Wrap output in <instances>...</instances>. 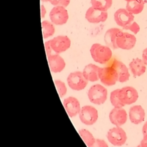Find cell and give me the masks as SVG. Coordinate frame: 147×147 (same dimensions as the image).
Here are the masks:
<instances>
[{"instance_id":"obj_6","label":"cell","mask_w":147,"mask_h":147,"mask_svg":"<svg viewBox=\"0 0 147 147\" xmlns=\"http://www.w3.org/2000/svg\"><path fill=\"white\" fill-rule=\"evenodd\" d=\"M79 118L81 122L86 125L95 123L98 118L97 110L91 106H84L80 109Z\"/></svg>"},{"instance_id":"obj_34","label":"cell","mask_w":147,"mask_h":147,"mask_svg":"<svg viewBox=\"0 0 147 147\" xmlns=\"http://www.w3.org/2000/svg\"><path fill=\"white\" fill-rule=\"evenodd\" d=\"M42 2H51L52 0H41Z\"/></svg>"},{"instance_id":"obj_10","label":"cell","mask_w":147,"mask_h":147,"mask_svg":"<svg viewBox=\"0 0 147 147\" xmlns=\"http://www.w3.org/2000/svg\"><path fill=\"white\" fill-rule=\"evenodd\" d=\"M136 37L129 33L121 31L118 35L116 40V44L118 48L125 50L132 49L136 45Z\"/></svg>"},{"instance_id":"obj_35","label":"cell","mask_w":147,"mask_h":147,"mask_svg":"<svg viewBox=\"0 0 147 147\" xmlns=\"http://www.w3.org/2000/svg\"><path fill=\"white\" fill-rule=\"evenodd\" d=\"M125 1H127V2H129V1H134V0H125Z\"/></svg>"},{"instance_id":"obj_8","label":"cell","mask_w":147,"mask_h":147,"mask_svg":"<svg viewBox=\"0 0 147 147\" xmlns=\"http://www.w3.org/2000/svg\"><path fill=\"white\" fill-rule=\"evenodd\" d=\"M118 98L125 105H131L137 101L138 94L137 91L134 87L126 86L119 90Z\"/></svg>"},{"instance_id":"obj_36","label":"cell","mask_w":147,"mask_h":147,"mask_svg":"<svg viewBox=\"0 0 147 147\" xmlns=\"http://www.w3.org/2000/svg\"><path fill=\"white\" fill-rule=\"evenodd\" d=\"M137 147H142V146H141L140 145H140H138Z\"/></svg>"},{"instance_id":"obj_23","label":"cell","mask_w":147,"mask_h":147,"mask_svg":"<svg viewBox=\"0 0 147 147\" xmlns=\"http://www.w3.org/2000/svg\"><path fill=\"white\" fill-rule=\"evenodd\" d=\"M79 133L88 147L92 146L95 143L96 139L88 130L80 129L79 131Z\"/></svg>"},{"instance_id":"obj_11","label":"cell","mask_w":147,"mask_h":147,"mask_svg":"<svg viewBox=\"0 0 147 147\" xmlns=\"http://www.w3.org/2000/svg\"><path fill=\"white\" fill-rule=\"evenodd\" d=\"M114 20L117 24L122 28L133 22L134 17L125 9H119L114 13Z\"/></svg>"},{"instance_id":"obj_26","label":"cell","mask_w":147,"mask_h":147,"mask_svg":"<svg viewBox=\"0 0 147 147\" xmlns=\"http://www.w3.org/2000/svg\"><path fill=\"white\" fill-rule=\"evenodd\" d=\"M55 84L59 96L60 97L64 96L66 94L67 90L65 83L60 80H55Z\"/></svg>"},{"instance_id":"obj_12","label":"cell","mask_w":147,"mask_h":147,"mask_svg":"<svg viewBox=\"0 0 147 147\" xmlns=\"http://www.w3.org/2000/svg\"><path fill=\"white\" fill-rule=\"evenodd\" d=\"M127 116L126 110L122 107L113 109L109 113V119L111 123L116 126H121L127 121Z\"/></svg>"},{"instance_id":"obj_15","label":"cell","mask_w":147,"mask_h":147,"mask_svg":"<svg viewBox=\"0 0 147 147\" xmlns=\"http://www.w3.org/2000/svg\"><path fill=\"white\" fill-rule=\"evenodd\" d=\"M110 65L117 71L118 76V82L123 83L129 79L130 74L128 68L122 61L114 59L112 60Z\"/></svg>"},{"instance_id":"obj_16","label":"cell","mask_w":147,"mask_h":147,"mask_svg":"<svg viewBox=\"0 0 147 147\" xmlns=\"http://www.w3.org/2000/svg\"><path fill=\"white\" fill-rule=\"evenodd\" d=\"M50 69L54 73L62 71L65 67L64 60L58 54H51L47 56Z\"/></svg>"},{"instance_id":"obj_4","label":"cell","mask_w":147,"mask_h":147,"mask_svg":"<svg viewBox=\"0 0 147 147\" xmlns=\"http://www.w3.org/2000/svg\"><path fill=\"white\" fill-rule=\"evenodd\" d=\"M69 87L75 91H80L84 89L88 83V80L84 78L83 72L75 71L69 74L67 79Z\"/></svg>"},{"instance_id":"obj_29","label":"cell","mask_w":147,"mask_h":147,"mask_svg":"<svg viewBox=\"0 0 147 147\" xmlns=\"http://www.w3.org/2000/svg\"><path fill=\"white\" fill-rule=\"evenodd\" d=\"M90 147H108V145L103 140L96 139L95 143Z\"/></svg>"},{"instance_id":"obj_25","label":"cell","mask_w":147,"mask_h":147,"mask_svg":"<svg viewBox=\"0 0 147 147\" xmlns=\"http://www.w3.org/2000/svg\"><path fill=\"white\" fill-rule=\"evenodd\" d=\"M119 89H116L113 91L110 94V100L111 105L115 108H120L125 106L118 98V92Z\"/></svg>"},{"instance_id":"obj_22","label":"cell","mask_w":147,"mask_h":147,"mask_svg":"<svg viewBox=\"0 0 147 147\" xmlns=\"http://www.w3.org/2000/svg\"><path fill=\"white\" fill-rule=\"evenodd\" d=\"M113 0H91L92 6L98 10L106 11L112 5Z\"/></svg>"},{"instance_id":"obj_21","label":"cell","mask_w":147,"mask_h":147,"mask_svg":"<svg viewBox=\"0 0 147 147\" xmlns=\"http://www.w3.org/2000/svg\"><path fill=\"white\" fill-rule=\"evenodd\" d=\"M144 1L143 0H134L127 2L126 9L134 14L140 13L144 9Z\"/></svg>"},{"instance_id":"obj_3","label":"cell","mask_w":147,"mask_h":147,"mask_svg":"<svg viewBox=\"0 0 147 147\" xmlns=\"http://www.w3.org/2000/svg\"><path fill=\"white\" fill-rule=\"evenodd\" d=\"M99 78L100 82L107 86L114 85L118 81V76L115 69L111 65L99 68Z\"/></svg>"},{"instance_id":"obj_24","label":"cell","mask_w":147,"mask_h":147,"mask_svg":"<svg viewBox=\"0 0 147 147\" xmlns=\"http://www.w3.org/2000/svg\"><path fill=\"white\" fill-rule=\"evenodd\" d=\"M41 24L44 38H47L54 34L55 31V27L51 22L43 21Z\"/></svg>"},{"instance_id":"obj_27","label":"cell","mask_w":147,"mask_h":147,"mask_svg":"<svg viewBox=\"0 0 147 147\" xmlns=\"http://www.w3.org/2000/svg\"><path fill=\"white\" fill-rule=\"evenodd\" d=\"M123 28V29L130 30L131 32H133L134 34H137L140 31V26L138 25V24L136 22H134V21Z\"/></svg>"},{"instance_id":"obj_18","label":"cell","mask_w":147,"mask_h":147,"mask_svg":"<svg viewBox=\"0 0 147 147\" xmlns=\"http://www.w3.org/2000/svg\"><path fill=\"white\" fill-rule=\"evenodd\" d=\"M129 68L134 78L144 74L146 71V64L139 58L132 60L129 63Z\"/></svg>"},{"instance_id":"obj_13","label":"cell","mask_w":147,"mask_h":147,"mask_svg":"<svg viewBox=\"0 0 147 147\" xmlns=\"http://www.w3.org/2000/svg\"><path fill=\"white\" fill-rule=\"evenodd\" d=\"M108 17L107 11H101L94 8L92 6L87 9L85 17L90 23H99L105 22Z\"/></svg>"},{"instance_id":"obj_31","label":"cell","mask_w":147,"mask_h":147,"mask_svg":"<svg viewBox=\"0 0 147 147\" xmlns=\"http://www.w3.org/2000/svg\"><path fill=\"white\" fill-rule=\"evenodd\" d=\"M142 60L146 65H147V48L144 49L142 52Z\"/></svg>"},{"instance_id":"obj_33","label":"cell","mask_w":147,"mask_h":147,"mask_svg":"<svg viewBox=\"0 0 147 147\" xmlns=\"http://www.w3.org/2000/svg\"><path fill=\"white\" fill-rule=\"evenodd\" d=\"M142 133L143 135L147 134V121L144 123L142 127Z\"/></svg>"},{"instance_id":"obj_20","label":"cell","mask_w":147,"mask_h":147,"mask_svg":"<svg viewBox=\"0 0 147 147\" xmlns=\"http://www.w3.org/2000/svg\"><path fill=\"white\" fill-rule=\"evenodd\" d=\"M122 30L118 28H113L108 29L105 34L104 40L106 44L111 47L113 49H117V45L116 44L117 38L118 34Z\"/></svg>"},{"instance_id":"obj_14","label":"cell","mask_w":147,"mask_h":147,"mask_svg":"<svg viewBox=\"0 0 147 147\" xmlns=\"http://www.w3.org/2000/svg\"><path fill=\"white\" fill-rule=\"evenodd\" d=\"M64 108L70 117L76 116L80 111V105L79 100L75 97L69 96L63 101Z\"/></svg>"},{"instance_id":"obj_28","label":"cell","mask_w":147,"mask_h":147,"mask_svg":"<svg viewBox=\"0 0 147 147\" xmlns=\"http://www.w3.org/2000/svg\"><path fill=\"white\" fill-rule=\"evenodd\" d=\"M50 2L52 5L55 6H61L67 7L69 5L70 0H52Z\"/></svg>"},{"instance_id":"obj_7","label":"cell","mask_w":147,"mask_h":147,"mask_svg":"<svg viewBox=\"0 0 147 147\" xmlns=\"http://www.w3.org/2000/svg\"><path fill=\"white\" fill-rule=\"evenodd\" d=\"M52 51L59 54L67 50L71 45V40L67 36H58L49 40Z\"/></svg>"},{"instance_id":"obj_32","label":"cell","mask_w":147,"mask_h":147,"mask_svg":"<svg viewBox=\"0 0 147 147\" xmlns=\"http://www.w3.org/2000/svg\"><path fill=\"white\" fill-rule=\"evenodd\" d=\"M41 17L42 18H44V16L46 13V10L44 6V5H41Z\"/></svg>"},{"instance_id":"obj_1","label":"cell","mask_w":147,"mask_h":147,"mask_svg":"<svg viewBox=\"0 0 147 147\" xmlns=\"http://www.w3.org/2000/svg\"><path fill=\"white\" fill-rule=\"evenodd\" d=\"M90 53L93 60L98 63L106 64L112 57L111 49L98 43L94 44L90 48Z\"/></svg>"},{"instance_id":"obj_19","label":"cell","mask_w":147,"mask_h":147,"mask_svg":"<svg viewBox=\"0 0 147 147\" xmlns=\"http://www.w3.org/2000/svg\"><path fill=\"white\" fill-rule=\"evenodd\" d=\"M100 67L93 64H89L85 66L83 74L84 78L90 82H95L99 80V71Z\"/></svg>"},{"instance_id":"obj_30","label":"cell","mask_w":147,"mask_h":147,"mask_svg":"<svg viewBox=\"0 0 147 147\" xmlns=\"http://www.w3.org/2000/svg\"><path fill=\"white\" fill-rule=\"evenodd\" d=\"M140 145L142 147H147V134L144 135L143 138L140 142Z\"/></svg>"},{"instance_id":"obj_5","label":"cell","mask_w":147,"mask_h":147,"mask_svg":"<svg viewBox=\"0 0 147 147\" xmlns=\"http://www.w3.org/2000/svg\"><path fill=\"white\" fill-rule=\"evenodd\" d=\"M107 138L112 145L120 146L126 142L127 136L126 132L122 128L117 126L111 128L108 131Z\"/></svg>"},{"instance_id":"obj_17","label":"cell","mask_w":147,"mask_h":147,"mask_svg":"<svg viewBox=\"0 0 147 147\" xmlns=\"http://www.w3.org/2000/svg\"><path fill=\"white\" fill-rule=\"evenodd\" d=\"M129 115L131 122L137 125L144 121L145 113L141 106L136 105L130 108Z\"/></svg>"},{"instance_id":"obj_9","label":"cell","mask_w":147,"mask_h":147,"mask_svg":"<svg viewBox=\"0 0 147 147\" xmlns=\"http://www.w3.org/2000/svg\"><path fill=\"white\" fill-rule=\"evenodd\" d=\"M49 18L52 23L61 25L65 24L68 19V14L65 7L57 6L52 8L49 13Z\"/></svg>"},{"instance_id":"obj_2","label":"cell","mask_w":147,"mask_h":147,"mask_svg":"<svg viewBox=\"0 0 147 147\" xmlns=\"http://www.w3.org/2000/svg\"><path fill=\"white\" fill-rule=\"evenodd\" d=\"M87 95L91 103L100 105L104 103L106 100L107 91L103 86L96 84L92 86L89 88Z\"/></svg>"}]
</instances>
